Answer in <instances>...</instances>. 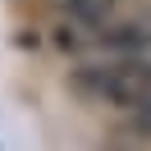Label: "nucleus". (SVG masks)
<instances>
[{"mask_svg": "<svg viewBox=\"0 0 151 151\" xmlns=\"http://www.w3.org/2000/svg\"><path fill=\"white\" fill-rule=\"evenodd\" d=\"M78 83H83L92 96L110 101V105H137V101L151 96V64H142V60H124V64L87 69Z\"/></svg>", "mask_w": 151, "mask_h": 151, "instance_id": "nucleus-1", "label": "nucleus"}, {"mask_svg": "<svg viewBox=\"0 0 151 151\" xmlns=\"http://www.w3.org/2000/svg\"><path fill=\"white\" fill-rule=\"evenodd\" d=\"M101 41L110 50H147L151 46V5H133L119 19L101 23Z\"/></svg>", "mask_w": 151, "mask_h": 151, "instance_id": "nucleus-2", "label": "nucleus"}, {"mask_svg": "<svg viewBox=\"0 0 151 151\" xmlns=\"http://www.w3.org/2000/svg\"><path fill=\"white\" fill-rule=\"evenodd\" d=\"M69 9H73V19H83V23H96V28H101V23L110 19L114 0H69Z\"/></svg>", "mask_w": 151, "mask_h": 151, "instance_id": "nucleus-3", "label": "nucleus"}, {"mask_svg": "<svg viewBox=\"0 0 151 151\" xmlns=\"http://www.w3.org/2000/svg\"><path fill=\"white\" fill-rule=\"evenodd\" d=\"M133 110H137V128H142V133H151V96H147V101H137Z\"/></svg>", "mask_w": 151, "mask_h": 151, "instance_id": "nucleus-4", "label": "nucleus"}]
</instances>
